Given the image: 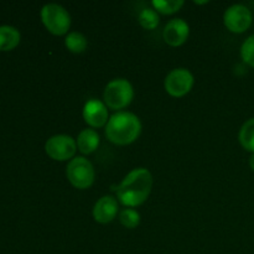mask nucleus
Wrapping results in <instances>:
<instances>
[{
	"instance_id": "1",
	"label": "nucleus",
	"mask_w": 254,
	"mask_h": 254,
	"mask_svg": "<svg viewBox=\"0 0 254 254\" xmlns=\"http://www.w3.org/2000/svg\"><path fill=\"white\" fill-rule=\"evenodd\" d=\"M153 188V176L145 168L133 169L117 188V198L126 207L140 206L148 200Z\"/></svg>"
},
{
	"instance_id": "2",
	"label": "nucleus",
	"mask_w": 254,
	"mask_h": 254,
	"mask_svg": "<svg viewBox=\"0 0 254 254\" xmlns=\"http://www.w3.org/2000/svg\"><path fill=\"white\" fill-rule=\"evenodd\" d=\"M141 122L130 112H118L109 118L106 126V136L117 145H129L139 138Z\"/></svg>"
},
{
	"instance_id": "3",
	"label": "nucleus",
	"mask_w": 254,
	"mask_h": 254,
	"mask_svg": "<svg viewBox=\"0 0 254 254\" xmlns=\"http://www.w3.org/2000/svg\"><path fill=\"white\" fill-rule=\"evenodd\" d=\"M104 103L112 111L127 108L134 98V89L130 82L126 78L112 79L104 89Z\"/></svg>"
},
{
	"instance_id": "4",
	"label": "nucleus",
	"mask_w": 254,
	"mask_h": 254,
	"mask_svg": "<svg viewBox=\"0 0 254 254\" xmlns=\"http://www.w3.org/2000/svg\"><path fill=\"white\" fill-rule=\"evenodd\" d=\"M66 175L73 188L86 190L93 185L96 171L88 159L83 156H77L69 160L66 168Z\"/></svg>"
},
{
	"instance_id": "5",
	"label": "nucleus",
	"mask_w": 254,
	"mask_h": 254,
	"mask_svg": "<svg viewBox=\"0 0 254 254\" xmlns=\"http://www.w3.org/2000/svg\"><path fill=\"white\" fill-rule=\"evenodd\" d=\"M41 20L52 35L62 36L68 32L71 27V16L64 6L59 4H46L41 9Z\"/></svg>"
},
{
	"instance_id": "6",
	"label": "nucleus",
	"mask_w": 254,
	"mask_h": 254,
	"mask_svg": "<svg viewBox=\"0 0 254 254\" xmlns=\"http://www.w3.org/2000/svg\"><path fill=\"white\" fill-rule=\"evenodd\" d=\"M45 151L51 159L56 161H66L74 156L77 151V143L71 135L57 134L47 139Z\"/></svg>"
},
{
	"instance_id": "7",
	"label": "nucleus",
	"mask_w": 254,
	"mask_h": 254,
	"mask_svg": "<svg viewBox=\"0 0 254 254\" xmlns=\"http://www.w3.org/2000/svg\"><path fill=\"white\" fill-rule=\"evenodd\" d=\"M193 82L192 73L188 68H175L166 76L164 87L171 97L180 98L192 89Z\"/></svg>"
},
{
	"instance_id": "8",
	"label": "nucleus",
	"mask_w": 254,
	"mask_h": 254,
	"mask_svg": "<svg viewBox=\"0 0 254 254\" xmlns=\"http://www.w3.org/2000/svg\"><path fill=\"white\" fill-rule=\"evenodd\" d=\"M253 21L252 11L246 5L235 4L228 7L223 15L225 26L235 34H242L247 31Z\"/></svg>"
},
{
	"instance_id": "9",
	"label": "nucleus",
	"mask_w": 254,
	"mask_h": 254,
	"mask_svg": "<svg viewBox=\"0 0 254 254\" xmlns=\"http://www.w3.org/2000/svg\"><path fill=\"white\" fill-rule=\"evenodd\" d=\"M84 122L92 128H102L107 126L108 118V107L106 103L96 98H92L86 102L82 112Z\"/></svg>"
},
{
	"instance_id": "10",
	"label": "nucleus",
	"mask_w": 254,
	"mask_h": 254,
	"mask_svg": "<svg viewBox=\"0 0 254 254\" xmlns=\"http://www.w3.org/2000/svg\"><path fill=\"white\" fill-rule=\"evenodd\" d=\"M190 35V26L183 19H173L164 27V41L173 47L181 46L185 44Z\"/></svg>"
},
{
	"instance_id": "11",
	"label": "nucleus",
	"mask_w": 254,
	"mask_h": 254,
	"mask_svg": "<svg viewBox=\"0 0 254 254\" xmlns=\"http://www.w3.org/2000/svg\"><path fill=\"white\" fill-rule=\"evenodd\" d=\"M118 200L113 196H103L93 207V218L96 222L106 225L112 222L118 215Z\"/></svg>"
},
{
	"instance_id": "12",
	"label": "nucleus",
	"mask_w": 254,
	"mask_h": 254,
	"mask_svg": "<svg viewBox=\"0 0 254 254\" xmlns=\"http://www.w3.org/2000/svg\"><path fill=\"white\" fill-rule=\"evenodd\" d=\"M99 134L94 129H83L76 139L77 149L82 154H92L99 146Z\"/></svg>"
},
{
	"instance_id": "13",
	"label": "nucleus",
	"mask_w": 254,
	"mask_h": 254,
	"mask_svg": "<svg viewBox=\"0 0 254 254\" xmlns=\"http://www.w3.org/2000/svg\"><path fill=\"white\" fill-rule=\"evenodd\" d=\"M20 32L16 27L10 25L0 26V51H10L20 42Z\"/></svg>"
},
{
	"instance_id": "14",
	"label": "nucleus",
	"mask_w": 254,
	"mask_h": 254,
	"mask_svg": "<svg viewBox=\"0 0 254 254\" xmlns=\"http://www.w3.org/2000/svg\"><path fill=\"white\" fill-rule=\"evenodd\" d=\"M238 139L245 150L254 154V117L246 121L241 127Z\"/></svg>"
},
{
	"instance_id": "15",
	"label": "nucleus",
	"mask_w": 254,
	"mask_h": 254,
	"mask_svg": "<svg viewBox=\"0 0 254 254\" xmlns=\"http://www.w3.org/2000/svg\"><path fill=\"white\" fill-rule=\"evenodd\" d=\"M64 46L72 54H82L86 51L87 46H88V41L87 37L81 32H69L64 39Z\"/></svg>"
},
{
	"instance_id": "16",
	"label": "nucleus",
	"mask_w": 254,
	"mask_h": 254,
	"mask_svg": "<svg viewBox=\"0 0 254 254\" xmlns=\"http://www.w3.org/2000/svg\"><path fill=\"white\" fill-rule=\"evenodd\" d=\"M138 21L145 30H154L160 22L158 11L155 9H143L138 15Z\"/></svg>"
},
{
	"instance_id": "17",
	"label": "nucleus",
	"mask_w": 254,
	"mask_h": 254,
	"mask_svg": "<svg viewBox=\"0 0 254 254\" xmlns=\"http://www.w3.org/2000/svg\"><path fill=\"white\" fill-rule=\"evenodd\" d=\"M151 4L156 11L164 15L175 14L184 6L183 0H154Z\"/></svg>"
},
{
	"instance_id": "18",
	"label": "nucleus",
	"mask_w": 254,
	"mask_h": 254,
	"mask_svg": "<svg viewBox=\"0 0 254 254\" xmlns=\"http://www.w3.org/2000/svg\"><path fill=\"white\" fill-rule=\"evenodd\" d=\"M119 221L126 228L133 230L140 223V213L134 208H124L119 212Z\"/></svg>"
},
{
	"instance_id": "19",
	"label": "nucleus",
	"mask_w": 254,
	"mask_h": 254,
	"mask_svg": "<svg viewBox=\"0 0 254 254\" xmlns=\"http://www.w3.org/2000/svg\"><path fill=\"white\" fill-rule=\"evenodd\" d=\"M241 57L245 64L254 68V34L251 35L241 46Z\"/></svg>"
},
{
	"instance_id": "20",
	"label": "nucleus",
	"mask_w": 254,
	"mask_h": 254,
	"mask_svg": "<svg viewBox=\"0 0 254 254\" xmlns=\"http://www.w3.org/2000/svg\"><path fill=\"white\" fill-rule=\"evenodd\" d=\"M250 166H251V169L254 171V154H252L250 158Z\"/></svg>"
},
{
	"instance_id": "21",
	"label": "nucleus",
	"mask_w": 254,
	"mask_h": 254,
	"mask_svg": "<svg viewBox=\"0 0 254 254\" xmlns=\"http://www.w3.org/2000/svg\"><path fill=\"white\" fill-rule=\"evenodd\" d=\"M208 1H195V4L197 5H203V4H207Z\"/></svg>"
}]
</instances>
